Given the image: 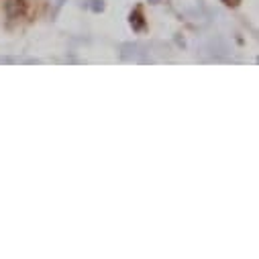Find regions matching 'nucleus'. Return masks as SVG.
Instances as JSON below:
<instances>
[{
	"instance_id": "f257e3e1",
	"label": "nucleus",
	"mask_w": 259,
	"mask_h": 259,
	"mask_svg": "<svg viewBox=\"0 0 259 259\" xmlns=\"http://www.w3.org/2000/svg\"><path fill=\"white\" fill-rule=\"evenodd\" d=\"M27 13V0H7L5 3V15L9 19H21Z\"/></svg>"
},
{
	"instance_id": "7ed1b4c3",
	"label": "nucleus",
	"mask_w": 259,
	"mask_h": 259,
	"mask_svg": "<svg viewBox=\"0 0 259 259\" xmlns=\"http://www.w3.org/2000/svg\"><path fill=\"white\" fill-rule=\"evenodd\" d=\"M223 3H225L227 7H239V5H241V0H223Z\"/></svg>"
},
{
	"instance_id": "f03ea898",
	"label": "nucleus",
	"mask_w": 259,
	"mask_h": 259,
	"mask_svg": "<svg viewBox=\"0 0 259 259\" xmlns=\"http://www.w3.org/2000/svg\"><path fill=\"white\" fill-rule=\"evenodd\" d=\"M131 19H135V23H137L135 27H141V25H143V17H141V11H137L135 15H131Z\"/></svg>"
}]
</instances>
